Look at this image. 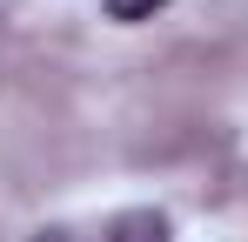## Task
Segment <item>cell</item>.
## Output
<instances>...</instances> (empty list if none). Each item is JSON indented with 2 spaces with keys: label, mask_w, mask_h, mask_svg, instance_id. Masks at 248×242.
Wrapping results in <instances>:
<instances>
[{
  "label": "cell",
  "mask_w": 248,
  "mask_h": 242,
  "mask_svg": "<svg viewBox=\"0 0 248 242\" xmlns=\"http://www.w3.org/2000/svg\"><path fill=\"white\" fill-rule=\"evenodd\" d=\"M101 242H174V229H168L161 208H127V215L108 222V236H101Z\"/></svg>",
  "instance_id": "cell-1"
},
{
  "label": "cell",
  "mask_w": 248,
  "mask_h": 242,
  "mask_svg": "<svg viewBox=\"0 0 248 242\" xmlns=\"http://www.w3.org/2000/svg\"><path fill=\"white\" fill-rule=\"evenodd\" d=\"M41 242H67V229H47V236H41Z\"/></svg>",
  "instance_id": "cell-2"
}]
</instances>
